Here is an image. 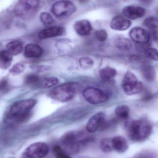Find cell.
<instances>
[{
	"label": "cell",
	"instance_id": "obj_1",
	"mask_svg": "<svg viewBox=\"0 0 158 158\" xmlns=\"http://www.w3.org/2000/svg\"><path fill=\"white\" fill-rule=\"evenodd\" d=\"M36 104L32 98L16 101L13 104L5 117L6 122L21 123L27 121L31 116V111Z\"/></svg>",
	"mask_w": 158,
	"mask_h": 158
},
{
	"label": "cell",
	"instance_id": "obj_2",
	"mask_svg": "<svg viewBox=\"0 0 158 158\" xmlns=\"http://www.w3.org/2000/svg\"><path fill=\"white\" fill-rule=\"evenodd\" d=\"M94 140V138L92 136L86 135L83 132L71 131L64 134L60 141L63 147L61 148L66 153L75 155Z\"/></svg>",
	"mask_w": 158,
	"mask_h": 158
},
{
	"label": "cell",
	"instance_id": "obj_3",
	"mask_svg": "<svg viewBox=\"0 0 158 158\" xmlns=\"http://www.w3.org/2000/svg\"><path fill=\"white\" fill-rule=\"evenodd\" d=\"M152 129L151 123L146 120L133 121L129 123L127 128L128 136L134 142H143L149 137Z\"/></svg>",
	"mask_w": 158,
	"mask_h": 158
},
{
	"label": "cell",
	"instance_id": "obj_4",
	"mask_svg": "<svg viewBox=\"0 0 158 158\" xmlns=\"http://www.w3.org/2000/svg\"><path fill=\"white\" fill-rule=\"evenodd\" d=\"M80 88L79 84L76 82L65 83L53 88L49 93V96L56 101L68 102L76 97Z\"/></svg>",
	"mask_w": 158,
	"mask_h": 158
},
{
	"label": "cell",
	"instance_id": "obj_5",
	"mask_svg": "<svg viewBox=\"0 0 158 158\" xmlns=\"http://www.w3.org/2000/svg\"><path fill=\"white\" fill-rule=\"evenodd\" d=\"M40 0H19L14 7L15 15L23 20H29L39 10Z\"/></svg>",
	"mask_w": 158,
	"mask_h": 158
},
{
	"label": "cell",
	"instance_id": "obj_6",
	"mask_svg": "<svg viewBox=\"0 0 158 158\" xmlns=\"http://www.w3.org/2000/svg\"><path fill=\"white\" fill-rule=\"evenodd\" d=\"M82 94L84 99L92 105L103 104L109 99L108 94L105 92L93 86L84 88Z\"/></svg>",
	"mask_w": 158,
	"mask_h": 158
},
{
	"label": "cell",
	"instance_id": "obj_7",
	"mask_svg": "<svg viewBox=\"0 0 158 158\" xmlns=\"http://www.w3.org/2000/svg\"><path fill=\"white\" fill-rule=\"evenodd\" d=\"M143 84L139 81L137 77L131 71H128L124 75L122 83L123 91L128 95H134L141 93Z\"/></svg>",
	"mask_w": 158,
	"mask_h": 158
},
{
	"label": "cell",
	"instance_id": "obj_8",
	"mask_svg": "<svg viewBox=\"0 0 158 158\" xmlns=\"http://www.w3.org/2000/svg\"><path fill=\"white\" fill-rule=\"evenodd\" d=\"M52 11L58 18H66L76 12V7L70 0H60L53 4Z\"/></svg>",
	"mask_w": 158,
	"mask_h": 158
},
{
	"label": "cell",
	"instance_id": "obj_9",
	"mask_svg": "<svg viewBox=\"0 0 158 158\" xmlns=\"http://www.w3.org/2000/svg\"><path fill=\"white\" fill-rule=\"evenodd\" d=\"M48 145L43 142H37L28 147L24 153L28 158H44L49 152Z\"/></svg>",
	"mask_w": 158,
	"mask_h": 158
},
{
	"label": "cell",
	"instance_id": "obj_10",
	"mask_svg": "<svg viewBox=\"0 0 158 158\" xmlns=\"http://www.w3.org/2000/svg\"><path fill=\"white\" fill-rule=\"evenodd\" d=\"M105 114L103 112H98L93 115L86 124V131L90 133L98 131L105 123Z\"/></svg>",
	"mask_w": 158,
	"mask_h": 158
},
{
	"label": "cell",
	"instance_id": "obj_11",
	"mask_svg": "<svg viewBox=\"0 0 158 158\" xmlns=\"http://www.w3.org/2000/svg\"><path fill=\"white\" fill-rule=\"evenodd\" d=\"M129 35L133 41L139 44L147 43L151 38L149 31L140 27H135L132 29Z\"/></svg>",
	"mask_w": 158,
	"mask_h": 158
},
{
	"label": "cell",
	"instance_id": "obj_12",
	"mask_svg": "<svg viewBox=\"0 0 158 158\" xmlns=\"http://www.w3.org/2000/svg\"><path fill=\"white\" fill-rule=\"evenodd\" d=\"M145 13L144 8L137 6H127L122 9V13L125 18L132 20L143 17Z\"/></svg>",
	"mask_w": 158,
	"mask_h": 158
},
{
	"label": "cell",
	"instance_id": "obj_13",
	"mask_svg": "<svg viewBox=\"0 0 158 158\" xmlns=\"http://www.w3.org/2000/svg\"><path fill=\"white\" fill-rule=\"evenodd\" d=\"M131 22L128 19L121 15L114 17L111 19L110 26L112 29L119 31L127 30L130 27Z\"/></svg>",
	"mask_w": 158,
	"mask_h": 158
},
{
	"label": "cell",
	"instance_id": "obj_14",
	"mask_svg": "<svg viewBox=\"0 0 158 158\" xmlns=\"http://www.w3.org/2000/svg\"><path fill=\"white\" fill-rule=\"evenodd\" d=\"M74 28L77 34L81 36H88L92 30L91 23L86 19L76 21L74 24Z\"/></svg>",
	"mask_w": 158,
	"mask_h": 158
},
{
	"label": "cell",
	"instance_id": "obj_15",
	"mask_svg": "<svg viewBox=\"0 0 158 158\" xmlns=\"http://www.w3.org/2000/svg\"><path fill=\"white\" fill-rule=\"evenodd\" d=\"M65 32V29L62 27L57 26L48 28L41 31L39 37L41 39H49L62 36Z\"/></svg>",
	"mask_w": 158,
	"mask_h": 158
},
{
	"label": "cell",
	"instance_id": "obj_16",
	"mask_svg": "<svg viewBox=\"0 0 158 158\" xmlns=\"http://www.w3.org/2000/svg\"><path fill=\"white\" fill-rule=\"evenodd\" d=\"M111 145L113 150L119 154L125 153L129 148V144L127 140L122 136H116L112 138Z\"/></svg>",
	"mask_w": 158,
	"mask_h": 158
},
{
	"label": "cell",
	"instance_id": "obj_17",
	"mask_svg": "<svg viewBox=\"0 0 158 158\" xmlns=\"http://www.w3.org/2000/svg\"><path fill=\"white\" fill-rule=\"evenodd\" d=\"M43 53L42 48L35 44H30L26 45L24 50V55L27 58H37L41 57Z\"/></svg>",
	"mask_w": 158,
	"mask_h": 158
},
{
	"label": "cell",
	"instance_id": "obj_18",
	"mask_svg": "<svg viewBox=\"0 0 158 158\" xmlns=\"http://www.w3.org/2000/svg\"><path fill=\"white\" fill-rule=\"evenodd\" d=\"M144 25L149 31L150 35H152L154 40H158V20L155 17H149L144 21Z\"/></svg>",
	"mask_w": 158,
	"mask_h": 158
},
{
	"label": "cell",
	"instance_id": "obj_19",
	"mask_svg": "<svg viewBox=\"0 0 158 158\" xmlns=\"http://www.w3.org/2000/svg\"><path fill=\"white\" fill-rule=\"evenodd\" d=\"M6 48V51L12 56H16L23 51V44L19 41H12L7 44Z\"/></svg>",
	"mask_w": 158,
	"mask_h": 158
},
{
	"label": "cell",
	"instance_id": "obj_20",
	"mask_svg": "<svg viewBox=\"0 0 158 158\" xmlns=\"http://www.w3.org/2000/svg\"><path fill=\"white\" fill-rule=\"evenodd\" d=\"M13 56L6 50L0 52V68L3 69H7L12 64Z\"/></svg>",
	"mask_w": 158,
	"mask_h": 158
},
{
	"label": "cell",
	"instance_id": "obj_21",
	"mask_svg": "<svg viewBox=\"0 0 158 158\" xmlns=\"http://www.w3.org/2000/svg\"><path fill=\"white\" fill-rule=\"evenodd\" d=\"M115 45L117 49L123 51L130 50L133 47V44L131 40L127 38H118L115 41Z\"/></svg>",
	"mask_w": 158,
	"mask_h": 158
},
{
	"label": "cell",
	"instance_id": "obj_22",
	"mask_svg": "<svg viewBox=\"0 0 158 158\" xmlns=\"http://www.w3.org/2000/svg\"><path fill=\"white\" fill-rule=\"evenodd\" d=\"M117 70L113 68L106 67L99 71V76L104 81H109L115 77L117 75Z\"/></svg>",
	"mask_w": 158,
	"mask_h": 158
},
{
	"label": "cell",
	"instance_id": "obj_23",
	"mask_svg": "<svg viewBox=\"0 0 158 158\" xmlns=\"http://www.w3.org/2000/svg\"><path fill=\"white\" fill-rule=\"evenodd\" d=\"M142 73L144 77L147 81H153L156 77V71L154 68L151 65L147 64L143 66Z\"/></svg>",
	"mask_w": 158,
	"mask_h": 158
},
{
	"label": "cell",
	"instance_id": "obj_24",
	"mask_svg": "<svg viewBox=\"0 0 158 158\" xmlns=\"http://www.w3.org/2000/svg\"><path fill=\"white\" fill-rule=\"evenodd\" d=\"M115 112L116 116L119 118L127 119L130 115V108L127 105H120L116 107Z\"/></svg>",
	"mask_w": 158,
	"mask_h": 158
},
{
	"label": "cell",
	"instance_id": "obj_25",
	"mask_svg": "<svg viewBox=\"0 0 158 158\" xmlns=\"http://www.w3.org/2000/svg\"><path fill=\"white\" fill-rule=\"evenodd\" d=\"M41 81L42 79L39 76L33 74L28 75L25 79L27 85L31 86H41Z\"/></svg>",
	"mask_w": 158,
	"mask_h": 158
},
{
	"label": "cell",
	"instance_id": "obj_26",
	"mask_svg": "<svg viewBox=\"0 0 158 158\" xmlns=\"http://www.w3.org/2000/svg\"><path fill=\"white\" fill-rule=\"evenodd\" d=\"M79 62L80 67L84 70L91 69L94 64L93 60L90 57L87 56L81 57L79 59Z\"/></svg>",
	"mask_w": 158,
	"mask_h": 158
},
{
	"label": "cell",
	"instance_id": "obj_27",
	"mask_svg": "<svg viewBox=\"0 0 158 158\" xmlns=\"http://www.w3.org/2000/svg\"><path fill=\"white\" fill-rule=\"evenodd\" d=\"M58 81V79L56 77L47 78L42 80L40 86L44 88H50L56 85Z\"/></svg>",
	"mask_w": 158,
	"mask_h": 158
},
{
	"label": "cell",
	"instance_id": "obj_28",
	"mask_svg": "<svg viewBox=\"0 0 158 158\" xmlns=\"http://www.w3.org/2000/svg\"><path fill=\"white\" fill-rule=\"evenodd\" d=\"M101 150L105 153H109L113 150L111 145V139L105 138L101 140L100 144Z\"/></svg>",
	"mask_w": 158,
	"mask_h": 158
},
{
	"label": "cell",
	"instance_id": "obj_29",
	"mask_svg": "<svg viewBox=\"0 0 158 158\" xmlns=\"http://www.w3.org/2000/svg\"><path fill=\"white\" fill-rule=\"evenodd\" d=\"M41 22L45 26H51L53 23L54 20L52 16L47 12H43L41 14L40 17Z\"/></svg>",
	"mask_w": 158,
	"mask_h": 158
},
{
	"label": "cell",
	"instance_id": "obj_30",
	"mask_svg": "<svg viewBox=\"0 0 158 158\" xmlns=\"http://www.w3.org/2000/svg\"><path fill=\"white\" fill-rule=\"evenodd\" d=\"M53 152L55 158H71L60 146H55L53 148Z\"/></svg>",
	"mask_w": 158,
	"mask_h": 158
},
{
	"label": "cell",
	"instance_id": "obj_31",
	"mask_svg": "<svg viewBox=\"0 0 158 158\" xmlns=\"http://www.w3.org/2000/svg\"><path fill=\"white\" fill-rule=\"evenodd\" d=\"M144 54L145 56L148 59L154 61H158V52L157 49L154 48H147L145 51Z\"/></svg>",
	"mask_w": 158,
	"mask_h": 158
},
{
	"label": "cell",
	"instance_id": "obj_32",
	"mask_svg": "<svg viewBox=\"0 0 158 158\" xmlns=\"http://www.w3.org/2000/svg\"><path fill=\"white\" fill-rule=\"evenodd\" d=\"M25 69V66L22 63H18L14 65L10 69V73L12 75L16 76L19 75L24 72Z\"/></svg>",
	"mask_w": 158,
	"mask_h": 158
},
{
	"label": "cell",
	"instance_id": "obj_33",
	"mask_svg": "<svg viewBox=\"0 0 158 158\" xmlns=\"http://www.w3.org/2000/svg\"><path fill=\"white\" fill-rule=\"evenodd\" d=\"M95 36L97 40L101 42L105 41L107 40L108 37L107 31L103 29L99 30L96 31Z\"/></svg>",
	"mask_w": 158,
	"mask_h": 158
},
{
	"label": "cell",
	"instance_id": "obj_34",
	"mask_svg": "<svg viewBox=\"0 0 158 158\" xmlns=\"http://www.w3.org/2000/svg\"><path fill=\"white\" fill-rule=\"evenodd\" d=\"M155 155L149 151L140 152L131 158H155Z\"/></svg>",
	"mask_w": 158,
	"mask_h": 158
},
{
	"label": "cell",
	"instance_id": "obj_35",
	"mask_svg": "<svg viewBox=\"0 0 158 158\" xmlns=\"http://www.w3.org/2000/svg\"><path fill=\"white\" fill-rule=\"evenodd\" d=\"M7 85V82L6 81H3L0 83V89H3L5 88Z\"/></svg>",
	"mask_w": 158,
	"mask_h": 158
},
{
	"label": "cell",
	"instance_id": "obj_36",
	"mask_svg": "<svg viewBox=\"0 0 158 158\" xmlns=\"http://www.w3.org/2000/svg\"><path fill=\"white\" fill-rule=\"evenodd\" d=\"M89 0H79V2L80 3L82 4H85L89 2Z\"/></svg>",
	"mask_w": 158,
	"mask_h": 158
},
{
	"label": "cell",
	"instance_id": "obj_37",
	"mask_svg": "<svg viewBox=\"0 0 158 158\" xmlns=\"http://www.w3.org/2000/svg\"><path fill=\"white\" fill-rule=\"evenodd\" d=\"M145 3L148 4L152 2V0H140Z\"/></svg>",
	"mask_w": 158,
	"mask_h": 158
},
{
	"label": "cell",
	"instance_id": "obj_38",
	"mask_svg": "<svg viewBox=\"0 0 158 158\" xmlns=\"http://www.w3.org/2000/svg\"><path fill=\"white\" fill-rule=\"evenodd\" d=\"M23 158H28L27 157H26V156H24V155H23Z\"/></svg>",
	"mask_w": 158,
	"mask_h": 158
},
{
	"label": "cell",
	"instance_id": "obj_39",
	"mask_svg": "<svg viewBox=\"0 0 158 158\" xmlns=\"http://www.w3.org/2000/svg\"></svg>",
	"mask_w": 158,
	"mask_h": 158
}]
</instances>
